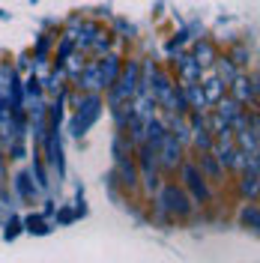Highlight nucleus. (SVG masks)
<instances>
[{
    "mask_svg": "<svg viewBox=\"0 0 260 263\" xmlns=\"http://www.w3.org/2000/svg\"><path fill=\"white\" fill-rule=\"evenodd\" d=\"M15 185H18V192H21V197H27V200L33 197V182H30V174H18Z\"/></svg>",
    "mask_w": 260,
    "mask_h": 263,
    "instance_id": "nucleus-23",
    "label": "nucleus"
},
{
    "mask_svg": "<svg viewBox=\"0 0 260 263\" xmlns=\"http://www.w3.org/2000/svg\"><path fill=\"white\" fill-rule=\"evenodd\" d=\"M24 224H27V230H30V233H36V236H45V233H48V224H45V218H42V215H27V218H24Z\"/></svg>",
    "mask_w": 260,
    "mask_h": 263,
    "instance_id": "nucleus-19",
    "label": "nucleus"
},
{
    "mask_svg": "<svg viewBox=\"0 0 260 263\" xmlns=\"http://www.w3.org/2000/svg\"><path fill=\"white\" fill-rule=\"evenodd\" d=\"M215 105H218V114L225 117V120H228V123H233V120H236V117L243 114V105H239V102H236V99H218V102H215ZM230 129H233V126H230Z\"/></svg>",
    "mask_w": 260,
    "mask_h": 263,
    "instance_id": "nucleus-14",
    "label": "nucleus"
},
{
    "mask_svg": "<svg viewBox=\"0 0 260 263\" xmlns=\"http://www.w3.org/2000/svg\"><path fill=\"white\" fill-rule=\"evenodd\" d=\"M177 69H179L182 84H197V81H200V63H197L195 57H179Z\"/></svg>",
    "mask_w": 260,
    "mask_h": 263,
    "instance_id": "nucleus-9",
    "label": "nucleus"
},
{
    "mask_svg": "<svg viewBox=\"0 0 260 263\" xmlns=\"http://www.w3.org/2000/svg\"><path fill=\"white\" fill-rule=\"evenodd\" d=\"M230 60H233V63H239V66H243V63H248V51H245L243 45H239V48L233 51V57H230Z\"/></svg>",
    "mask_w": 260,
    "mask_h": 263,
    "instance_id": "nucleus-26",
    "label": "nucleus"
},
{
    "mask_svg": "<svg viewBox=\"0 0 260 263\" xmlns=\"http://www.w3.org/2000/svg\"><path fill=\"white\" fill-rule=\"evenodd\" d=\"M195 147L197 149H212V135L207 132V126H195Z\"/></svg>",
    "mask_w": 260,
    "mask_h": 263,
    "instance_id": "nucleus-20",
    "label": "nucleus"
},
{
    "mask_svg": "<svg viewBox=\"0 0 260 263\" xmlns=\"http://www.w3.org/2000/svg\"><path fill=\"white\" fill-rule=\"evenodd\" d=\"M72 218H75V213H72V210H60V221H72Z\"/></svg>",
    "mask_w": 260,
    "mask_h": 263,
    "instance_id": "nucleus-28",
    "label": "nucleus"
},
{
    "mask_svg": "<svg viewBox=\"0 0 260 263\" xmlns=\"http://www.w3.org/2000/svg\"><path fill=\"white\" fill-rule=\"evenodd\" d=\"M212 63H215V69H218V75H215V78L225 84V87H228V84L236 78V63H233L230 57H215Z\"/></svg>",
    "mask_w": 260,
    "mask_h": 263,
    "instance_id": "nucleus-12",
    "label": "nucleus"
},
{
    "mask_svg": "<svg viewBox=\"0 0 260 263\" xmlns=\"http://www.w3.org/2000/svg\"><path fill=\"white\" fill-rule=\"evenodd\" d=\"M200 90H203V99H207V105H215L218 99L225 96V84L218 81V78H210V81L203 84Z\"/></svg>",
    "mask_w": 260,
    "mask_h": 263,
    "instance_id": "nucleus-16",
    "label": "nucleus"
},
{
    "mask_svg": "<svg viewBox=\"0 0 260 263\" xmlns=\"http://www.w3.org/2000/svg\"><path fill=\"white\" fill-rule=\"evenodd\" d=\"M114 156H117V171H120V182H126V185H135L138 180V174H135V162L129 159V153H123V138H117L114 144Z\"/></svg>",
    "mask_w": 260,
    "mask_h": 263,
    "instance_id": "nucleus-5",
    "label": "nucleus"
},
{
    "mask_svg": "<svg viewBox=\"0 0 260 263\" xmlns=\"http://www.w3.org/2000/svg\"><path fill=\"white\" fill-rule=\"evenodd\" d=\"M243 224H248L251 230H257L260 218H257V206H254V203H251V206H248V210L243 213Z\"/></svg>",
    "mask_w": 260,
    "mask_h": 263,
    "instance_id": "nucleus-24",
    "label": "nucleus"
},
{
    "mask_svg": "<svg viewBox=\"0 0 260 263\" xmlns=\"http://www.w3.org/2000/svg\"><path fill=\"white\" fill-rule=\"evenodd\" d=\"M182 177H185V185L192 189L195 200H210V192H207V185H203V177L197 174L195 164H182Z\"/></svg>",
    "mask_w": 260,
    "mask_h": 263,
    "instance_id": "nucleus-6",
    "label": "nucleus"
},
{
    "mask_svg": "<svg viewBox=\"0 0 260 263\" xmlns=\"http://www.w3.org/2000/svg\"><path fill=\"white\" fill-rule=\"evenodd\" d=\"M141 167H144V180L150 189H156L159 180H156V162H153V147L144 141V147H141Z\"/></svg>",
    "mask_w": 260,
    "mask_h": 263,
    "instance_id": "nucleus-10",
    "label": "nucleus"
},
{
    "mask_svg": "<svg viewBox=\"0 0 260 263\" xmlns=\"http://www.w3.org/2000/svg\"><path fill=\"white\" fill-rule=\"evenodd\" d=\"M39 90H42V87H39V81H36V78H27V93H30V96H39Z\"/></svg>",
    "mask_w": 260,
    "mask_h": 263,
    "instance_id": "nucleus-27",
    "label": "nucleus"
},
{
    "mask_svg": "<svg viewBox=\"0 0 260 263\" xmlns=\"http://www.w3.org/2000/svg\"><path fill=\"white\" fill-rule=\"evenodd\" d=\"M230 87H233V99H236L239 105H245V102H254V99H257V81H254V78L248 81V78H239V75H236V78L230 81Z\"/></svg>",
    "mask_w": 260,
    "mask_h": 263,
    "instance_id": "nucleus-7",
    "label": "nucleus"
},
{
    "mask_svg": "<svg viewBox=\"0 0 260 263\" xmlns=\"http://www.w3.org/2000/svg\"><path fill=\"white\" fill-rule=\"evenodd\" d=\"M108 45H111V36H108V33H93V39H90V42H87V48H93L96 51V54H102V51H108Z\"/></svg>",
    "mask_w": 260,
    "mask_h": 263,
    "instance_id": "nucleus-22",
    "label": "nucleus"
},
{
    "mask_svg": "<svg viewBox=\"0 0 260 263\" xmlns=\"http://www.w3.org/2000/svg\"><path fill=\"white\" fill-rule=\"evenodd\" d=\"M215 159L225 164V167H233V164H236V159H239V149H236V144H233V138L221 141V147H218V156H215Z\"/></svg>",
    "mask_w": 260,
    "mask_h": 263,
    "instance_id": "nucleus-13",
    "label": "nucleus"
},
{
    "mask_svg": "<svg viewBox=\"0 0 260 263\" xmlns=\"http://www.w3.org/2000/svg\"><path fill=\"white\" fill-rule=\"evenodd\" d=\"M182 96L189 102V108H203L207 105V99H203V90H200V84H182Z\"/></svg>",
    "mask_w": 260,
    "mask_h": 263,
    "instance_id": "nucleus-15",
    "label": "nucleus"
},
{
    "mask_svg": "<svg viewBox=\"0 0 260 263\" xmlns=\"http://www.w3.org/2000/svg\"><path fill=\"white\" fill-rule=\"evenodd\" d=\"M48 162L57 167V171H63V156H60V129L57 126H51L48 129Z\"/></svg>",
    "mask_w": 260,
    "mask_h": 263,
    "instance_id": "nucleus-11",
    "label": "nucleus"
},
{
    "mask_svg": "<svg viewBox=\"0 0 260 263\" xmlns=\"http://www.w3.org/2000/svg\"><path fill=\"white\" fill-rule=\"evenodd\" d=\"M120 57L117 54H105V60H99V72H102V87H111L114 78L120 75Z\"/></svg>",
    "mask_w": 260,
    "mask_h": 263,
    "instance_id": "nucleus-8",
    "label": "nucleus"
},
{
    "mask_svg": "<svg viewBox=\"0 0 260 263\" xmlns=\"http://www.w3.org/2000/svg\"><path fill=\"white\" fill-rule=\"evenodd\" d=\"M18 230H21V221H18V218H12V221L6 224V239H15Z\"/></svg>",
    "mask_w": 260,
    "mask_h": 263,
    "instance_id": "nucleus-25",
    "label": "nucleus"
},
{
    "mask_svg": "<svg viewBox=\"0 0 260 263\" xmlns=\"http://www.w3.org/2000/svg\"><path fill=\"white\" fill-rule=\"evenodd\" d=\"M162 206L168 210V213H177V215H185L189 210H192V203H189L185 192L177 189V185H164L162 189Z\"/></svg>",
    "mask_w": 260,
    "mask_h": 263,
    "instance_id": "nucleus-4",
    "label": "nucleus"
},
{
    "mask_svg": "<svg viewBox=\"0 0 260 263\" xmlns=\"http://www.w3.org/2000/svg\"><path fill=\"white\" fill-rule=\"evenodd\" d=\"M200 162H203V171H207V177H210V180H218V177H221V167H218V162H215V156H210V149L203 153V159H200Z\"/></svg>",
    "mask_w": 260,
    "mask_h": 263,
    "instance_id": "nucleus-21",
    "label": "nucleus"
},
{
    "mask_svg": "<svg viewBox=\"0 0 260 263\" xmlns=\"http://www.w3.org/2000/svg\"><path fill=\"white\" fill-rule=\"evenodd\" d=\"M81 84H84V87H90V90H93V87H102V72H99V60H96L93 66H87V69H84Z\"/></svg>",
    "mask_w": 260,
    "mask_h": 263,
    "instance_id": "nucleus-18",
    "label": "nucleus"
},
{
    "mask_svg": "<svg viewBox=\"0 0 260 263\" xmlns=\"http://www.w3.org/2000/svg\"><path fill=\"white\" fill-rule=\"evenodd\" d=\"M195 60H197L200 66H210L212 60H215V48H212V42H207V39H203V42H197Z\"/></svg>",
    "mask_w": 260,
    "mask_h": 263,
    "instance_id": "nucleus-17",
    "label": "nucleus"
},
{
    "mask_svg": "<svg viewBox=\"0 0 260 263\" xmlns=\"http://www.w3.org/2000/svg\"><path fill=\"white\" fill-rule=\"evenodd\" d=\"M153 149H159V162H162V167L174 171V167L179 164V138H177V135L164 132L162 141H159V144H156Z\"/></svg>",
    "mask_w": 260,
    "mask_h": 263,
    "instance_id": "nucleus-3",
    "label": "nucleus"
},
{
    "mask_svg": "<svg viewBox=\"0 0 260 263\" xmlns=\"http://www.w3.org/2000/svg\"><path fill=\"white\" fill-rule=\"evenodd\" d=\"M99 114H102V99H99L96 93L87 96V99H81V105H78V111H75V120H72V135L81 138L84 132L99 120Z\"/></svg>",
    "mask_w": 260,
    "mask_h": 263,
    "instance_id": "nucleus-2",
    "label": "nucleus"
},
{
    "mask_svg": "<svg viewBox=\"0 0 260 263\" xmlns=\"http://www.w3.org/2000/svg\"><path fill=\"white\" fill-rule=\"evenodd\" d=\"M138 84H141V66L138 63H129L126 69H120V75L111 84V99H108L117 114L138 96Z\"/></svg>",
    "mask_w": 260,
    "mask_h": 263,
    "instance_id": "nucleus-1",
    "label": "nucleus"
}]
</instances>
